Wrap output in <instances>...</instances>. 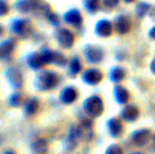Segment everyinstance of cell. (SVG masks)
<instances>
[{"instance_id":"obj_15","label":"cell","mask_w":155,"mask_h":154,"mask_svg":"<svg viewBox=\"0 0 155 154\" xmlns=\"http://www.w3.org/2000/svg\"><path fill=\"white\" fill-rule=\"evenodd\" d=\"M139 110L136 107L133 106H128L126 107L121 113V116L123 119L127 122H133L136 120L139 116Z\"/></svg>"},{"instance_id":"obj_16","label":"cell","mask_w":155,"mask_h":154,"mask_svg":"<svg viewBox=\"0 0 155 154\" xmlns=\"http://www.w3.org/2000/svg\"><path fill=\"white\" fill-rule=\"evenodd\" d=\"M115 29L120 34H125L130 30V22L126 17H119L115 23Z\"/></svg>"},{"instance_id":"obj_31","label":"cell","mask_w":155,"mask_h":154,"mask_svg":"<svg viewBox=\"0 0 155 154\" xmlns=\"http://www.w3.org/2000/svg\"><path fill=\"white\" fill-rule=\"evenodd\" d=\"M151 69L153 72L155 74V58L153 60L152 63L151 64Z\"/></svg>"},{"instance_id":"obj_18","label":"cell","mask_w":155,"mask_h":154,"mask_svg":"<svg viewBox=\"0 0 155 154\" xmlns=\"http://www.w3.org/2000/svg\"><path fill=\"white\" fill-rule=\"evenodd\" d=\"M15 48V42L12 40H7L1 44V57L2 58L7 57L13 53Z\"/></svg>"},{"instance_id":"obj_7","label":"cell","mask_w":155,"mask_h":154,"mask_svg":"<svg viewBox=\"0 0 155 154\" xmlns=\"http://www.w3.org/2000/svg\"><path fill=\"white\" fill-rule=\"evenodd\" d=\"M12 29L17 34L21 36H28L31 33V26L30 22L26 20H17L13 23Z\"/></svg>"},{"instance_id":"obj_11","label":"cell","mask_w":155,"mask_h":154,"mask_svg":"<svg viewBox=\"0 0 155 154\" xmlns=\"http://www.w3.org/2000/svg\"><path fill=\"white\" fill-rule=\"evenodd\" d=\"M64 20L67 23L73 26H80L83 23V18L80 12L77 10H72L68 12L64 16Z\"/></svg>"},{"instance_id":"obj_28","label":"cell","mask_w":155,"mask_h":154,"mask_svg":"<svg viewBox=\"0 0 155 154\" xmlns=\"http://www.w3.org/2000/svg\"><path fill=\"white\" fill-rule=\"evenodd\" d=\"M104 4L108 7H114L119 2V0H104Z\"/></svg>"},{"instance_id":"obj_2","label":"cell","mask_w":155,"mask_h":154,"mask_svg":"<svg viewBox=\"0 0 155 154\" xmlns=\"http://www.w3.org/2000/svg\"><path fill=\"white\" fill-rule=\"evenodd\" d=\"M55 52L45 51L39 54H35L29 59V64L33 69H39L50 63H54Z\"/></svg>"},{"instance_id":"obj_9","label":"cell","mask_w":155,"mask_h":154,"mask_svg":"<svg viewBox=\"0 0 155 154\" xmlns=\"http://www.w3.org/2000/svg\"><path fill=\"white\" fill-rule=\"evenodd\" d=\"M95 33L101 37H108L113 33V27L110 22L107 21H101L98 22L95 27Z\"/></svg>"},{"instance_id":"obj_17","label":"cell","mask_w":155,"mask_h":154,"mask_svg":"<svg viewBox=\"0 0 155 154\" xmlns=\"http://www.w3.org/2000/svg\"><path fill=\"white\" fill-rule=\"evenodd\" d=\"M77 91L72 88H67L62 91L60 99L64 104H71L77 99Z\"/></svg>"},{"instance_id":"obj_13","label":"cell","mask_w":155,"mask_h":154,"mask_svg":"<svg viewBox=\"0 0 155 154\" xmlns=\"http://www.w3.org/2000/svg\"><path fill=\"white\" fill-rule=\"evenodd\" d=\"M86 54L88 60L92 63H98L102 60L103 52L98 48H94V47L89 48L86 51Z\"/></svg>"},{"instance_id":"obj_5","label":"cell","mask_w":155,"mask_h":154,"mask_svg":"<svg viewBox=\"0 0 155 154\" xmlns=\"http://www.w3.org/2000/svg\"><path fill=\"white\" fill-rule=\"evenodd\" d=\"M57 39L61 46L64 48H71L74 45V35L67 29H61L57 33Z\"/></svg>"},{"instance_id":"obj_12","label":"cell","mask_w":155,"mask_h":154,"mask_svg":"<svg viewBox=\"0 0 155 154\" xmlns=\"http://www.w3.org/2000/svg\"><path fill=\"white\" fill-rule=\"evenodd\" d=\"M108 129L113 137H118L122 134L124 131L122 122L117 119H111L108 122Z\"/></svg>"},{"instance_id":"obj_10","label":"cell","mask_w":155,"mask_h":154,"mask_svg":"<svg viewBox=\"0 0 155 154\" xmlns=\"http://www.w3.org/2000/svg\"><path fill=\"white\" fill-rule=\"evenodd\" d=\"M7 76L9 82L15 88H21L23 84L22 75L19 69L15 67L9 68L7 70Z\"/></svg>"},{"instance_id":"obj_23","label":"cell","mask_w":155,"mask_h":154,"mask_svg":"<svg viewBox=\"0 0 155 154\" xmlns=\"http://www.w3.org/2000/svg\"><path fill=\"white\" fill-rule=\"evenodd\" d=\"M82 65L78 59L75 58L72 60L71 65V70L74 74H77L81 71Z\"/></svg>"},{"instance_id":"obj_8","label":"cell","mask_w":155,"mask_h":154,"mask_svg":"<svg viewBox=\"0 0 155 154\" xmlns=\"http://www.w3.org/2000/svg\"><path fill=\"white\" fill-rule=\"evenodd\" d=\"M151 133L148 130L142 129L134 132L132 136L133 143L139 146H142L149 141Z\"/></svg>"},{"instance_id":"obj_30","label":"cell","mask_w":155,"mask_h":154,"mask_svg":"<svg viewBox=\"0 0 155 154\" xmlns=\"http://www.w3.org/2000/svg\"><path fill=\"white\" fill-rule=\"evenodd\" d=\"M149 35H150V37L152 38L153 39H155V27H153L149 32Z\"/></svg>"},{"instance_id":"obj_32","label":"cell","mask_w":155,"mask_h":154,"mask_svg":"<svg viewBox=\"0 0 155 154\" xmlns=\"http://www.w3.org/2000/svg\"><path fill=\"white\" fill-rule=\"evenodd\" d=\"M5 154H15V153L13 152V151L9 150V151H7V152H5Z\"/></svg>"},{"instance_id":"obj_26","label":"cell","mask_w":155,"mask_h":154,"mask_svg":"<svg viewBox=\"0 0 155 154\" xmlns=\"http://www.w3.org/2000/svg\"><path fill=\"white\" fill-rule=\"evenodd\" d=\"M148 8H149V6L147 4H145V3H142V4L139 5L137 8L138 16L142 18L144 15L146 14L147 11H148Z\"/></svg>"},{"instance_id":"obj_34","label":"cell","mask_w":155,"mask_h":154,"mask_svg":"<svg viewBox=\"0 0 155 154\" xmlns=\"http://www.w3.org/2000/svg\"><path fill=\"white\" fill-rule=\"evenodd\" d=\"M154 149H155V137H154Z\"/></svg>"},{"instance_id":"obj_19","label":"cell","mask_w":155,"mask_h":154,"mask_svg":"<svg viewBox=\"0 0 155 154\" xmlns=\"http://www.w3.org/2000/svg\"><path fill=\"white\" fill-rule=\"evenodd\" d=\"M33 150L36 154H45L48 150L47 142L43 139H39L33 144Z\"/></svg>"},{"instance_id":"obj_3","label":"cell","mask_w":155,"mask_h":154,"mask_svg":"<svg viewBox=\"0 0 155 154\" xmlns=\"http://www.w3.org/2000/svg\"><path fill=\"white\" fill-rule=\"evenodd\" d=\"M84 110L92 117H98L104 111V104L98 97H91L85 101Z\"/></svg>"},{"instance_id":"obj_25","label":"cell","mask_w":155,"mask_h":154,"mask_svg":"<svg viewBox=\"0 0 155 154\" xmlns=\"http://www.w3.org/2000/svg\"><path fill=\"white\" fill-rule=\"evenodd\" d=\"M105 154H123V150L118 145L114 144L107 148Z\"/></svg>"},{"instance_id":"obj_33","label":"cell","mask_w":155,"mask_h":154,"mask_svg":"<svg viewBox=\"0 0 155 154\" xmlns=\"http://www.w3.org/2000/svg\"><path fill=\"white\" fill-rule=\"evenodd\" d=\"M125 1L128 2H133V1H134V0H125Z\"/></svg>"},{"instance_id":"obj_6","label":"cell","mask_w":155,"mask_h":154,"mask_svg":"<svg viewBox=\"0 0 155 154\" xmlns=\"http://www.w3.org/2000/svg\"><path fill=\"white\" fill-rule=\"evenodd\" d=\"M102 77L103 74L101 71L96 69H90L84 72L83 75V79L86 84L95 85L101 81Z\"/></svg>"},{"instance_id":"obj_35","label":"cell","mask_w":155,"mask_h":154,"mask_svg":"<svg viewBox=\"0 0 155 154\" xmlns=\"http://www.w3.org/2000/svg\"><path fill=\"white\" fill-rule=\"evenodd\" d=\"M132 154H142L140 152H134V153H132Z\"/></svg>"},{"instance_id":"obj_21","label":"cell","mask_w":155,"mask_h":154,"mask_svg":"<svg viewBox=\"0 0 155 154\" xmlns=\"http://www.w3.org/2000/svg\"><path fill=\"white\" fill-rule=\"evenodd\" d=\"M39 107V102L36 99H31L29 101V102L26 106V111L28 114H34L36 112H37L38 109Z\"/></svg>"},{"instance_id":"obj_14","label":"cell","mask_w":155,"mask_h":154,"mask_svg":"<svg viewBox=\"0 0 155 154\" xmlns=\"http://www.w3.org/2000/svg\"><path fill=\"white\" fill-rule=\"evenodd\" d=\"M114 97L117 102L124 104L128 102L130 99V93L124 87L118 85L114 88Z\"/></svg>"},{"instance_id":"obj_24","label":"cell","mask_w":155,"mask_h":154,"mask_svg":"<svg viewBox=\"0 0 155 154\" xmlns=\"http://www.w3.org/2000/svg\"><path fill=\"white\" fill-rule=\"evenodd\" d=\"M86 5L89 11L95 12L98 10L99 2H98V0H87Z\"/></svg>"},{"instance_id":"obj_22","label":"cell","mask_w":155,"mask_h":154,"mask_svg":"<svg viewBox=\"0 0 155 154\" xmlns=\"http://www.w3.org/2000/svg\"><path fill=\"white\" fill-rule=\"evenodd\" d=\"M23 102V97L22 95L20 93H15L11 97L10 103L11 105L14 106V107H18L20 106Z\"/></svg>"},{"instance_id":"obj_27","label":"cell","mask_w":155,"mask_h":154,"mask_svg":"<svg viewBox=\"0 0 155 154\" xmlns=\"http://www.w3.org/2000/svg\"><path fill=\"white\" fill-rule=\"evenodd\" d=\"M48 19H49L50 22L54 24V25L57 26L59 24V19L55 14H50L48 16Z\"/></svg>"},{"instance_id":"obj_1","label":"cell","mask_w":155,"mask_h":154,"mask_svg":"<svg viewBox=\"0 0 155 154\" xmlns=\"http://www.w3.org/2000/svg\"><path fill=\"white\" fill-rule=\"evenodd\" d=\"M58 83V76L51 71L41 72L36 79V87L41 91H48L54 88Z\"/></svg>"},{"instance_id":"obj_4","label":"cell","mask_w":155,"mask_h":154,"mask_svg":"<svg viewBox=\"0 0 155 154\" xmlns=\"http://www.w3.org/2000/svg\"><path fill=\"white\" fill-rule=\"evenodd\" d=\"M76 139H80L83 141H89L92 137V124L89 121H84L74 128L71 134Z\"/></svg>"},{"instance_id":"obj_20","label":"cell","mask_w":155,"mask_h":154,"mask_svg":"<svg viewBox=\"0 0 155 154\" xmlns=\"http://www.w3.org/2000/svg\"><path fill=\"white\" fill-rule=\"evenodd\" d=\"M125 76V72L124 70L120 67H115L110 71V78L111 81L114 82H120L122 81Z\"/></svg>"},{"instance_id":"obj_29","label":"cell","mask_w":155,"mask_h":154,"mask_svg":"<svg viewBox=\"0 0 155 154\" xmlns=\"http://www.w3.org/2000/svg\"><path fill=\"white\" fill-rule=\"evenodd\" d=\"M8 6L6 5H5L4 3H3V2L2 1L1 2V14L3 15L4 14L7 13L8 12Z\"/></svg>"}]
</instances>
